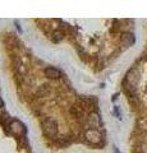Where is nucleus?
<instances>
[{"instance_id":"20e7f679","label":"nucleus","mask_w":147,"mask_h":153,"mask_svg":"<svg viewBox=\"0 0 147 153\" xmlns=\"http://www.w3.org/2000/svg\"><path fill=\"white\" fill-rule=\"evenodd\" d=\"M9 129L10 131L14 134H25L26 133V128L23 126V124L19 120H12L9 124Z\"/></svg>"},{"instance_id":"423d86ee","label":"nucleus","mask_w":147,"mask_h":153,"mask_svg":"<svg viewBox=\"0 0 147 153\" xmlns=\"http://www.w3.org/2000/svg\"><path fill=\"white\" fill-rule=\"evenodd\" d=\"M45 75L50 79H56L60 76V71L55 68H46L45 69Z\"/></svg>"},{"instance_id":"7ed1b4c3","label":"nucleus","mask_w":147,"mask_h":153,"mask_svg":"<svg viewBox=\"0 0 147 153\" xmlns=\"http://www.w3.org/2000/svg\"><path fill=\"white\" fill-rule=\"evenodd\" d=\"M125 82L128 83V85H129L132 89H134L137 82H138V71H137L136 69H131L127 74Z\"/></svg>"},{"instance_id":"6e6552de","label":"nucleus","mask_w":147,"mask_h":153,"mask_svg":"<svg viewBox=\"0 0 147 153\" xmlns=\"http://www.w3.org/2000/svg\"><path fill=\"white\" fill-rule=\"evenodd\" d=\"M3 106H4V102H3V100L0 98V107H3Z\"/></svg>"},{"instance_id":"f03ea898","label":"nucleus","mask_w":147,"mask_h":153,"mask_svg":"<svg viewBox=\"0 0 147 153\" xmlns=\"http://www.w3.org/2000/svg\"><path fill=\"white\" fill-rule=\"evenodd\" d=\"M84 137H86L87 142H90L91 144H97V143H100V140H101V134L98 133L96 129H90V130H87L86 134H84Z\"/></svg>"},{"instance_id":"0eeeda50","label":"nucleus","mask_w":147,"mask_h":153,"mask_svg":"<svg viewBox=\"0 0 147 153\" xmlns=\"http://www.w3.org/2000/svg\"><path fill=\"white\" fill-rule=\"evenodd\" d=\"M63 37H64L63 32H61V31H55L54 35H53V41L54 42H59V41L63 40Z\"/></svg>"},{"instance_id":"f257e3e1","label":"nucleus","mask_w":147,"mask_h":153,"mask_svg":"<svg viewBox=\"0 0 147 153\" xmlns=\"http://www.w3.org/2000/svg\"><path fill=\"white\" fill-rule=\"evenodd\" d=\"M42 129L47 137H55L56 131H58V125H56V121L53 117H46L42 121Z\"/></svg>"},{"instance_id":"39448f33","label":"nucleus","mask_w":147,"mask_h":153,"mask_svg":"<svg viewBox=\"0 0 147 153\" xmlns=\"http://www.w3.org/2000/svg\"><path fill=\"white\" fill-rule=\"evenodd\" d=\"M120 41H122V44H123V46H132L134 44V41H136V38H134V36L132 35V33H124V35L122 36V38H120Z\"/></svg>"}]
</instances>
